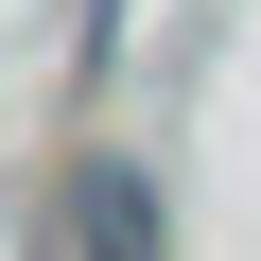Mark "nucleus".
Wrapping results in <instances>:
<instances>
[{"label": "nucleus", "instance_id": "obj_1", "mask_svg": "<svg viewBox=\"0 0 261 261\" xmlns=\"http://www.w3.org/2000/svg\"><path fill=\"white\" fill-rule=\"evenodd\" d=\"M87 261H157V192L122 157H87Z\"/></svg>", "mask_w": 261, "mask_h": 261}]
</instances>
